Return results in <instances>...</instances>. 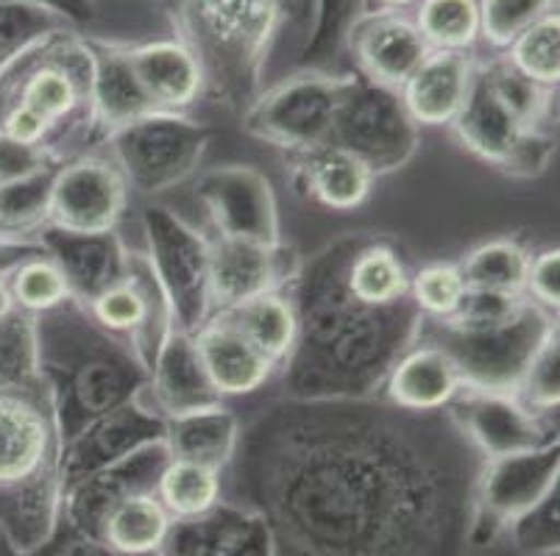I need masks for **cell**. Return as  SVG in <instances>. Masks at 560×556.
<instances>
[{"mask_svg": "<svg viewBox=\"0 0 560 556\" xmlns=\"http://www.w3.org/2000/svg\"><path fill=\"white\" fill-rule=\"evenodd\" d=\"M279 556H444L468 527L482 459L450 410L288 398L234 448Z\"/></svg>", "mask_w": 560, "mask_h": 556, "instance_id": "6da1fadb", "label": "cell"}, {"mask_svg": "<svg viewBox=\"0 0 560 556\" xmlns=\"http://www.w3.org/2000/svg\"><path fill=\"white\" fill-rule=\"evenodd\" d=\"M351 239L329 245L296 273L299 336L282 365L288 398H371L394 362L416 343L412 300L371 306L343 284Z\"/></svg>", "mask_w": 560, "mask_h": 556, "instance_id": "7a4b0ae2", "label": "cell"}, {"mask_svg": "<svg viewBox=\"0 0 560 556\" xmlns=\"http://www.w3.org/2000/svg\"><path fill=\"white\" fill-rule=\"evenodd\" d=\"M32 334L59 446L149 387V365L135 345L101 329L81 300L70 298L32 318Z\"/></svg>", "mask_w": 560, "mask_h": 556, "instance_id": "3957f363", "label": "cell"}, {"mask_svg": "<svg viewBox=\"0 0 560 556\" xmlns=\"http://www.w3.org/2000/svg\"><path fill=\"white\" fill-rule=\"evenodd\" d=\"M176 39L196 56L207 92L243 109L265 90L284 39H310L320 0H167Z\"/></svg>", "mask_w": 560, "mask_h": 556, "instance_id": "277c9868", "label": "cell"}, {"mask_svg": "<svg viewBox=\"0 0 560 556\" xmlns=\"http://www.w3.org/2000/svg\"><path fill=\"white\" fill-rule=\"evenodd\" d=\"M558 329L552 315L524 300L522 309L508 320L486 326L455 323V320L421 318L416 343H432L455 359L463 387L516 395L524 367L533 359L544 336Z\"/></svg>", "mask_w": 560, "mask_h": 556, "instance_id": "5b68a950", "label": "cell"}, {"mask_svg": "<svg viewBox=\"0 0 560 556\" xmlns=\"http://www.w3.org/2000/svg\"><path fill=\"white\" fill-rule=\"evenodd\" d=\"M349 75L302 70L265 86L246 115V131L273 147L307 156L332 142L335 117Z\"/></svg>", "mask_w": 560, "mask_h": 556, "instance_id": "8992f818", "label": "cell"}, {"mask_svg": "<svg viewBox=\"0 0 560 556\" xmlns=\"http://www.w3.org/2000/svg\"><path fill=\"white\" fill-rule=\"evenodd\" d=\"M106 140L109 159L124 173L129 190L140 196H160L201 167L212 131L187 115L151 111Z\"/></svg>", "mask_w": 560, "mask_h": 556, "instance_id": "52a82bcc", "label": "cell"}, {"mask_svg": "<svg viewBox=\"0 0 560 556\" xmlns=\"http://www.w3.org/2000/svg\"><path fill=\"white\" fill-rule=\"evenodd\" d=\"M419 126L401 106L399 92L349 75L329 145L358 156L374 176L405 167L419 151Z\"/></svg>", "mask_w": 560, "mask_h": 556, "instance_id": "ba28073f", "label": "cell"}, {"mask_svg": "<svg viewBox=\"0 0 560 556\" xmlns=\"http://www.w3.org/2000/svg\"><path fill=\"white\" fill-rule=\"evenodd\" d=\"M142 253L165 295L173 326L192 334L212 315L207 293L210 242L167 206H149L142 212Z\"/></svg>", "mask_w": 560, "mask_h": 556, "instance_id": "9c48e42d", "label": "cell"}, {"mask_svg": "<svg viewBox=\"0 0 560 556\" xmlns=\"http://www.w3.org/2000/svg\"><path fill=\"white\" fill-rule=\"evenodd\" d=\"M131 190L109 153H79L56 167L48 201V228L98 237L124 221Z\"/></svg>", "mask_w": 560, "mask_h": 556, "instance_id": "30bf717a", "label": "cell"}, {"mask_svg": "<svg viewBox=\"0 0 560 556\" xmlns=\"http://www.w3.org/2000/svg\"><path fill=\"white\" fill-rule=\"evenodd\" d=\"M196 198L210 217L212 237L282 245L271 181L248 165L207 170L196 184Z\"/></svg>", "mask_w": 560, "mask_h": 556, "instance_id": "8fae6325", "label": "cell"}, {"mask_svg": "<svg viewBox=\"0 0 560 556\" xmlns=\"http://www.w3.org/2000/svg\"><path fill=\"white\" fill-rule=\"evenodd\" d=\"M450 412L480 459L511 457L558 440V415L527 410L513 392L463 387Z\"/></svg>", "mask_w": 560, "mask_h": 556, "instance_id": "7c38bea8", "label": "cell"}, {"mask_svg": "<svg viewBox=\"0 0 560 556\" xmlns=\"http://www.w3.org/2000/svg\"><path fill=\"white\" fill-rule=\"evenodd\" d=\"M558 440L511 457L482 459L475 484V512L508 527L558 493Z\"/></svg>", "mask_w": 560, "mask_h": 556, "instance_id": "4fadbf2b", "label": "cell"}, {"mask_svg": "<svg viewBox=\"0 0 560 556\" xmlns=\"http://www.w3.org/2000/svg\"><path fill=\"white\" fill-rule=\"evenodd\" d=\"M59 459V435L43 379L0 390V487L37 476Z\"/></svg>", "mask_w": 560, "mask_h": 556, "instance_id": "5bb4252c", "label": "cell"}, {"mask_svg": "<svg viewBox=\"0 0 560 556\" xmlns=\"http://www.w3.org/2000/svg\"><path fill=\"white\" fill-rule=\"evenodd\" d=\"M346 43L358 64V75L394 92H399L430 56V45L412 23V14L399 9L360 12L346 34Z\"/></svg>", "mask_w": 560, "mask_h": 556, "instance_id": "9a60e30c", "label": "cell"}, {"mask_svg": "<svg viewBox=\"0 0 560 556\" xmlns=\"http://www.w3.org/2000/svg\"><path fill=\"white\" fill-rule=\"evenodd\" d=\"M210 264H207V293L212 312H223L248 298L271 289H284L299 273L293 253L282 245H259L246 239L207 237Z\"/></svg>", "mask_w": 560, "mask_h": 556, "instance_id": "2e32d148", "label": "cell"}, {"mask_svg": "<svg viewBox=\"0 0 560 556\" xmlns=\"http://www.w3.org/2000/svg\"><path fill=\"white\" fill-rule=\"evenodd\" d=\"M190 336L207 381L223 401L254 395L279 370L223 312H212Z\"/></svg>", "mask_w": 560, "mask_h": 556, "instance_id": "e0dca14e", "label": "cell"}, {"mask_svg": "<svg viewBox=\"0 0 560 556\" xmlns=\"http://www.w3.org/2000/svg\"><path fill=\"white\" fill-rule=\"evenodd\" d=\"M477 61L457 50H430L419 70L401 84L399 98L419 129L452 126L475 84Z\"/></svg>", "mask_w": 560, "mask_h": 556, "instance_id": "ac0fdd59", "label": "cell"}, {"mask_svg": "<svg viewBox=\"0 0 560 556\" xmlns=\"http://www.w3.org/2000/svg\"><path fill=\"white\" fill-rule=\"evenodd\" d=\"M90 54V122L104 131V137L115 134L129 122L151 115L140 81L129 61V45L106 43V39H86Z\"/></svg>", "mask_w": 560, "mask_h": 556, "instance_id": "d6986e66", "label": "cell"}, {"mask_svg": "<svg viewBox=\"0 0 560 556\" xmlns=\"http://www.w3.org/2000/svg\"><path fill=\"white\" fill-rule=\"evenodd\" d=\"M151 406L162 417L187 415V412L221 406L223 398L207 381L196 345L187 331L171 329L156 348L149 367V387H145Z\"/></svg>", "mask_w": 560, "mask_h": 556, "instance_id": "ffe728a7", "label": "cell"}, {"mask_svg": "<svg viewBox=\"0 0 560 556\" xmlns=\"http://www.w3.org/2000/svg\"><path fill=\"white\" fill-rule=\"evenodd\" d=\"M463 390L455 359L432 343H412L382 381V398L407 412H444Z\"/></svg>", "mask_w": 560, "mask_h": 556, "instance_id": "44dd1931", "label": "cell"}, {"mask_svg": "<svg viewBox=\"0 0 560 556\" xmlns=\"http://www.w3.org/2000/svg\"><path fill=\"white\" fill-rule=\"evenodd\" d=\"M126 50H129L131 70L154 111L185 115L207 92V81L196 56L179 39H154V43L129 45Z\"/></svg>", "mask_w": 560, "mask_h": 556, "instance_id": "7402d4cb", "label": "cell"}, {"mask_svg": "<svg viewBox=\"0 0 560 556\" xmlns=\"http://www.w3.org/2000/svg\"><path fill=\"white\" fill-rule=\"evenodd\" d=\"M45 253L62 268L70 284V293L81 304H90L98 293L120 282L129 270V251L112 234L84 237V234H65L45 226L37 234Z\"/></svg>", "mask_w": 560, "mask_h": 556, "instance_id": "603a6c76", "label": "cell"}, {"mask_svg": "<svg viewBox=\"0 0 560 556\" xmlns=\"http://www.w3.org/2000/svg\"><path fill=\"white\" fill-rule=\"evenodd\" d=\"M450 129L455 131L463 151H468L482 162H491L497 167L505 165L513 147L518 145V140L527 131L505 106L499 104L491 86L482 79L480 64H477L475 84H471V92H468L466 106H463Z\"/></svg>", "mask_w": 560, "mask_h": 556, "instance_id": "cb8c5ba5", "label": "cell"}, {"mask_svg": "<svg viewBox=\"0 0 560 556\" xmlns=\"http://www.w3.org/2000/svg\"><path fill=\"white\" fill-rule=\"evenodd\" d=\"M299 176H302V190H307L313 201L332 212H354L363 206L376 178L358 156L335 145L299 156Z\"/></svg>", "mask_w": 560, "mask_h": 556, "instance_id": "d4e9b609", "label": "cell"}, {"mask_svg": "<svg viewBox=\"0 0 560 556\" xmlns=\"http://www.w3.org/2000/svg\"><path fill=\"white\" fill-rule=\"evenodd\" d=\"M237 437H241V421L232 410H226V404H221L212 410L165 417L162 440L173 459H192L223 471L232 462Z\"/></svg>", "mask_w": 560, "mask_h": 556, "instance_id": "484cf974", "label": "cell"}, {"mask_svg": "<svg viewBox=\"0 0 560 556\" xmlns=\"http://www.w3.org/2000/svg\"><path fill=\"white\" fill-rule=\"evenodd\" d=\"M343 284L354 298L371 306H390L410 298V270L394 245L376 239H351Z\"/></svg>", "mask_w": 560, "mask_h": 556, "instance_id": "4316f807", "label": "cell"}, {"mask_svg": "<svg viewBox=\"0 0 560 556\" xmlns=\"http://www.w3.org/2000/svg\"><path fill=\"white\" fill-rule=\"evenodd\" d=\"M173 518L165 512L154 489L129 493L112 504L101 518V534L112 551L126 556H145L171 540Z\"/></svg>", "mask_w": 560, "mask_h": 556, "instance_id": "83f0119b", "label": "cell"}, {"mask_svg": "<svg viewBox=\"0 0 560 556\" xmlns=\"http://www.w3.org/2000/svg\"><path fill=\"white\" fill-rule=\"evenodd\" d=\"M223 315L277 367L284 365L296 345L299 312L293 295L284 289H271V293L243 300L232 309H223Z\"/></svg>", "mask_w": 560, "mask_h": 556, "instance_id": "f1b7e54d", "label": "cell"}, {"mask_svg": "<svg viewBox=\"0 0 560 556\" xmlns=\"http://www.w3.org/2000/svg\"><path fill=\"white\" fill-rule=\"evenodd\" d=\"M221 471L192 459H167L154 484V496L179 523L207 518L221 504Z\"/></svg>", "mask_w": 560, "mask_h": 556, "instance_id": "f546056e", "label": "cell"}, {"mask_svg": "<svg viewBox=\"0 0 560 556\" xmlns=\"http://www.w3.org/2000/svg\"><path fill=\"white\" fill-rule=\"evenodd\" d=\"M81 31L62 12L34 0H0V73L45 39Z\"/></svg>", "mask_w": 560, "mask_h": 556, "instance_id": "4dcf8cb0", "label": "cell"}, {"mask_svg": "<svg viewBox=\"0 0 560 556\" xmlns=\"http://www.w3.org/2000/svg\"><path fill=\"white\" fill-rule=\"evenodd\" d=\"M59 165L0 184V237H37L48 226V201Z\"/></svg>", "mask_w": 560, "mask_h": 556, "instance_id": "1f68e13d", "label": "cell"}, {"mask_svg": "<svg viewBox=\"0 0 560 556\" xmlns=\"http://www.w3.org/2000/svg\"><path fill=\"white\" fill-rule=\"evenodd\" d=\"M529 257L516 239H488L457 262L468 289H491V293L524 295Z\"/></svg>", "mask_w": 560, "mask_h": 556, "instance_id": "d6a6232c", "label": "cell"}, {"mask_svg": "<svg viewBox=\"0 0 560 556\" xmlns=\"http://www.w3.org/2000/svg\"><path fill=\"white\" fill-rule=\"evenodd\" d=\"M412 23L430 50L468 54L480 43V3L477 0H419Z\"/></svg>", "mask_w": 560, "mask_h": 556, "instance_id": "836d02e7", "label": "cell"}, {"mask_svg": "<svg viewBox=\"0 0 560 556\" xmlns=\"http://www.w3.org/2000/svg\"><path fill=\"white\" fill-rule=\"evenodd\" d=\"M502 59L516 73L544 90H555L560 81V17L558 12L547 14L536 25L518 34L511 48L502 50Z\"/></svg>", "mask_w": 560, "mask_h": 556, "instance_id": "e575fe53", "label": "cell"}, {"mask_svg": "<svg viewBox=\"0 0 560 556\" xmlns=\"http://www.w3.org/2000/svg\"><path fill=\"white\" fill-rule=\"evenodd\" d=\"M7 282L18 312L25 315V318L54 312L56 306H62L65 300L73 298L62 268L48 253H37V257L20 262L7 275Z\"/></svg>", "mask_w": 560, "mask_h": 556, "instance_id": "d590c367", "label": "cell"}, {"mask_svg": "<svg viewBox=\"0 0 560 556\" xmlns=\"http://www.w3.org/2000/svg\"><path fill=\"white\" fill-rule=\"evenodd\" d=\"M480 73L486 79V84L491 86L493 95L499 98V104L505 106L522 122L524 129L533 131L547 126L549 115H552L555 90H544V86L527 81L502 56H497L488 64H480Z\"/></svg>", "mask_w": 560, "mask_h": 556, "instance_id": "8d00e7d4", "label": "cell"}, {"mask_svg": "<svg viewBox=\"0 0 560 556\" xmlns=\"http://www.w3.org/2000/svg\"><path fill=\"white\" fill-rule=\"evenodd\" d=\"M466 293V279L452 262H432L410 273V300L424 320L455 318Z\"/></svg>", "mask_w": 560, "mask_h": 556, "instance_id": "74e56055", "label": "cell"}, {"mask_svg": "<svg viewBox=\"0 0 560 556\" xmlns=\"http://www.w3.org/2000/svg\"><path fill=\"white\" fill-rule=\"evenodd\" d=\"M477 3H480V39L493 50H508L529 25L558 12V0H477Z\"/></svg>", "mask_w": 560, "mask_h": 556, "instance_id": "f35d334b", "label": "cell"}, {"mask_svg": "<svg viewBox=\"0 0 560 556\" xmlns=\"http://www.w3.org/2000/svg\"><path fill=\"white\" fill-rule=\"evenodd\" d=\"M518 401L538 415H558L560 404V345L558 329L544 336V343L524 367L516 390Z\"/></svg>", "mask_w": 560, "mask_h": 556, "instance_id": "ab89813d", "label": "cell"}, {"mask_svg": "<svg viewBox=\"0 0 560 556\" xmlns=\"http://www.w3.org/2000/svg\"><path fill=\"white\" fill-rule=\"evenodd\" d=\"M34 381H39V374L34 359L32 318L18 312L0 323V390Z\"/></svg>", "mask_w": 560, "mask_h": 556, "instance_id": "60d3db41", "label": "cell"}, {"mask_svg": "<svg viewBox=\"0 0 560 556\" xmlns=\"http://www.w3.org/2000/svg\"><path fill=\"white\" fill-rule=\"evenodd\" d=\"M524 298L541 312L558 315L560 306V253L558 248H544L541 253L529 257L527 279H524Z\"/></svg>", "mask_w": 560, "mask_h": 556, "instance_id": "b9f144b4", "label": "cell"}, {"mask_svg": "<svg viewBox=\"0 0 560 556\" xmlns=\"http://www.w3.org/2000/svg\"><path fill=\"white\" fill-rule=\"evenodd\" d=\"M552 153H555L552 131L549 129L524 131V137L518 140V145L513 147V153L508 156L502 170L511 173V176H538V173L547 170Z\"/></svg>", "mask_w": 560, "mask_h": 556, "instance_id": "7bdbcfd3", "label": "cell"}, {"mask_svg": "<svg viewBox=\"0 0 560 556\" xmlns=\"http://www.w3.org/2000/svg\"><path fill=\"white\" fill-rule=\"evenodd\" d=\"M0 134L18 142V145L45 147L50 134H54V126L39 111H34L32 106L12 104L9 109L0 111Z\"/></svg>", "mask_w": 560, "mask_h": 556, "instance_id": "ee69618b", "label": "cell"}, {"mask_svg": "<svg viewBox=\"0 0 560 556\" xmlns=\"http://www.w3.org/2000/svg\"><path fill=\"white\" fill-rule=\"evenodd\" d=\"M45 165H56L45 147L18 145V142L7 140V137L0 134V184L25 176V173L39 170Z\"/></svg>", "mask_w": 560, "mask_h": 556, "instance_id": "f6af8a7d", "label": "cell"}, {"mask_svg": "<svg viewBox=\"0 0 560 556\" xmlns=\"http://www.w3.org/2000/svg\"><path fill=\"white\" fill-rule=\"evenodd\" d=\"M45 253L37 237H0V275H9L20 262Z\"/></svg>", "mask_w": 560, "mask_h": 556, "instance_id": "bcb514c9", "label": "cell"}, {"mask_svg": "<svg viewBox=\"0 0 560 556\" xmlns=\"http://www.w3.org/2000/svg\"><path fill=\"white\" fill-rule=\"evenodd\" d=\"M34 3H45V7L62 12L65 17L73 20L79 28L86 23V20H93L95 14V0H34Z\"/></svg>", "mask_w": 560, "mask_h": 556, "instance_id": "7dc6e473", "label": "cell"}, {"mask_svg": "<svg viewBox=\"0 0 560 556\" xmlns=\"http://www.w3.org/2000/svg\"><path fill=\"white\" fill-rule=\"evenodd\" d=\"M12 315H18V306H14L12 289H9L7 275H0V323L12 318Z\"/></svg>", "mask_w": 560, "mask_h": 556, "instance_id": "c3c4849f", "label": "cell"}, {"mask_svg": "<svg viewBox=\"0 0 560 556\" xmlns=\"http://www.w3.org/2000/svg\"><path fill=\"white\" fill-rule=\"evenodd\" d=\"M416 3H419V0H371V7L374 9H399V12L416 7Z\"/></svg>", "mask_w": 560, "mask_h": 556, "instance_id": "681fc988", "label": "cell"}]
</instances>
